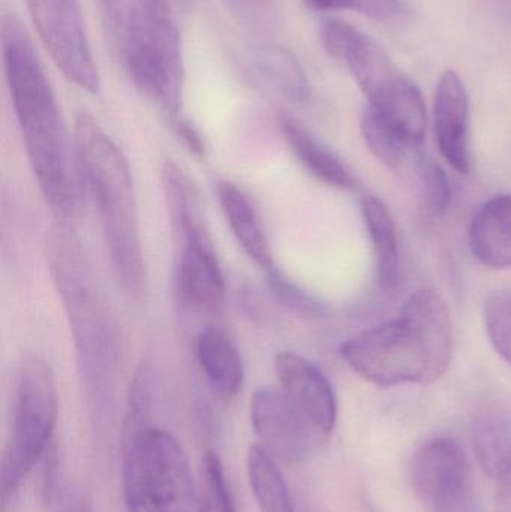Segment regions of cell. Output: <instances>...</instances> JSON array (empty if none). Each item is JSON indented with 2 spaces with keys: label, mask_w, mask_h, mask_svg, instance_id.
I'll use <instances>...</instances> for the list:
<instances>
[{
  "label": "cell",
  "mask_w": 511,
  "mask_h": 512,
  "mask_svg": "<svg viewBox=\"0 0 511 512\" xmlns=\"http://www.w3.org/2000/svg\"><path fill=\"white\" fill-rule=\"evenodd\" d=\"M2 56L30 167L48 206L65 221L80 207L86 191L83 174L53 87L32 39L15 15L3 18Z\"/></svg>",
  "instance_id": "6da1fadb"
},
{
  "label": "cell",
  "mask_w": 511,
  "mask_h": 512,
  "mask_svg": "<svg viewBox=\"0 0 511 512\" xmlns=\"http://www.w3.org/2000/svg\"><path fill=\"white\" fill-rule=\"evenodd\" d=\"M452 351L449 307L431 289L413 292L395 318L339 346L342 360L381 388L438 381L449 369Z\"/></svg>",
  "instance_id": "7a4b0ae2"
},
{
  "label": "cell",
  "mask_w": 511,
  "mask_h": 512,
  "mask_svg": "<svg viewBox=\"0 0 511 512\" xmlns=\"http://www.w3.org/2000/svg\"><path fill=\"white\" fill-rule=\"evenodd\" d=\"M74 143L84 188L101 219L114 277L126 294L141 297L146 289V264L128 159L98 120L87 113L75 119Z\"/></svg>",
  "instance_id": "3957f363"
},
{
  "label": "cell",
  "mask_w": 511,
  "mask_h": 512,
  "mask_svg": "<svg viewBox=\"0 0 511 512\" xmlns=\"http://www.w3.org/2000/svg\"><path fill=\"white\" fill-rule=\"evenodd\" d=\"M321 41L330 56L347 66L384 125L422 152L426 137V107L422 93L374 39L344 21L321 27Z\"/></svg>",
  "instance_id": "277c9868"
},
{
  "label": "cell",
  "mask_w": 511,
  "mask_h": 512,
  "mask_svg": "<svg viewBox=\"0 0 511 512\" xmlns=\"http://www.w3.org/2000/svg\"><path fill=\"white\" fill-rule=\"evenodd\" d=\"M168 0H132L123 21L122 53L132 83L171 120L185 95V62Z\"/></svg>",
  "instance_id": "5b68a950"
},
{
  "label": "cell",
  "mask_w": 511,
  "mask_h": 512,
  "mask_svg": "<svg viewBox=\"0 0 511 512\" xmlns=\"http://www.w3.org/2000/svg\"><path fill=\"white\" fill-rule=\"evenodd\" d=\"M47 261L74 331L75 345L90 381L110 372L113 339L104 301L74 231L62 222L48 231Z\"/></svg>",
  "instance_id": "8992f818"
},
{
  "label": "cell",
  "mask_w": 511,
  "mask_h": 512,
  "mask_svg": "<svg viewBox=\"0 0 511 512\" xmlns=\"http://www.w3.org/2000/svg\"><path fill=\"white\" fill-rule=\"evenodd\" d=\"M164 194L176 236L177 292L195 310L219 312L224 306L225 277L210 236L203 197L185 173L167 177Z\"/></svg>",
  "instance_id": "52a82bcc"
},
{
  "label": "cell",
  "mask_w": 511,
  "mask_h": 512,
  "mask_svg": "<svg viewBox=\"0 0 511 512\" xmlns=\"http://www.w3.org/2000/svg\"><path fill=\"white\" fill-rule=\"evenodd\" d=\"M59 417L56 376L50 364L29 354L18 367L11 432L3 456V493L15 492L50 448Z\"/></svg>",
  "instance_id": "ba28073f"
},
{
  "label": "cell",
  "mask_w": 511,
  "mask_h": 512,
  "mask_svg": "<svg viewBox=\"0 0 511 512\" xmlns=\"http://www.w3.org/2000/svg\"><path fill=\"white\" fill-rule=\"evenodd\" d=\"M125 501H146L164 512H197L188 456L168 430L143 426L128 432L123 465Z\"/></svg>",
  "instance_id": "9c48e42d"
},
{
  "label": "cell",
  "mask_w": 511,
  "mask_h": 512,
  "mask_svg": "<svg viewBox=\"0 0 511 512\" xmlns=\"http://www.w3.org/2000/svg\"><path fill=\"white\" fill-rule=\"evenodd\" d=\"M33 26L51 60L69 83L99 93L101 77L84 29L78 0H26Z\"/></svg>",
  "instance_id": "30bf717a"
},
{
  "label": "cell",
  "mask_w": 511,
  "mask_h": 512,
  "mask_svg": "<svg viewBox=\"0 0 511 512\" xmlns=\"http://www.w3.org/2000/svg\"><path fill=\"white\" fill-rule=\"evenodd\" d=\"M410 480L417 495L434 512H482L470 462L453 439L425 442L411 459Z\"/></svg>",
  "instance_id": "8fae6325"
},
{
  "label": "cell",
  "mask_w": 511,
  "mask_h": 512,
  "mask_svg": "<svg viewBox=\"0 0 511 512\" xmlns=\"http://www.w3.org/2000/svg\"><path fill=\"white\" fill-rule=\"evenodd\" d=\"M249 417L260 445L284 462H302L324 444L281 388L255 391L249 402Z\"/></svg>",
  "instance_id": "7c38bea8"
},
{
  "label": "cell",
  "mask_w": 511,
  "mask_h": 512,
  "mask_svg": "<svg viewBox=\"0 0 511 512\" xmlns=\"http://www.w3.org/2000/svg\"><path fill=\"white\" fill-rule=\"evenodd\" d=\"M275 373L282 393L326 444L338 421V399L326 373L308 358L288 351L276 355Z\"/></svg>",
  "instance_id": "4fadbf2b"
},
{
  "label": "cell",
  "mask_w": 511,
  "mask_h": 512,
  "mask_svg": "<svg viewBox=\"0 0 511 512\" xmlns=\"http://www.w3.org/2000/svg\"><path fill=\"white\" fill-rule=\"evenodd\" d=\"M434 120L441 156L456 173H470V98L464 81L452 69L438 81Z\"/></svg>",
  "instance_id": "5bb4252c"
},
{
  "label": "cell",
  "mask_w": 511,
  "mask_h": 512,
  "mask_svg": "<svg viewBox=\"0 0 511 512\" xmlns=\"http://www.w3.org/2000/svg\"><path fill=\"white\" fill-rule=\"evenodd\" d=\"M471 254L492 270L511 268V195L486 201L471 219Z\"/></svg>",
  "instance_id": "9a60e30c"
},
{
  "label": "cell",
  "mask_w": 511,
  "mask_h": 512,
  "mask_svg": "<svg viewBox=\"0 0 511 512\" xmlns=\"http://www.w3.org/2000/svg\"><path fill=\"white\" fill-rule=\"evenodd\" d=\"M195 357L210 387L222 399H234L245 381V367L236 343L221 328L206 327L195 339Z\"/></svg>",
  "instance_id": "2e32d148"
},
{
  "label": "cell",
  "mask_w": 511,
  "mask_h": 512,
  "mask_svg": "<svg viewBox=\"0 0 511 512\" xmlns=\"http://www.w3.org/2000/svg\"><path fill=\"white\" fill-rule=\"evenodd\" d=\"M216 192L237 243L258 267L272 273L276 270L272 248L257 209L248 195L231 182H219Z\"/></svg>",
  "instance_id": "e0dca14e"
},
{
  "label": "cell",
  "mask_w": 511,
  "mask_h": 512,
  "mask_svg": "<svg viewBox=\"0 0 511 512\" xmlns=\"http://www.w3.org/2000/svg\"><path fill=\"white\" fill-rule=\"evenodd\" d=\"M282 138L290 147L294 158L303 165L318 182L335 189H351L354 177L342 164L341 159L312 135L302 123L290 116L279 117Z\"/></svg>",
  "instance_id": "ac0fdd59"
},
{
  "label": "cell",
  "mask_w": 511,
  "mask_h": 512,
  "mask_svg": "<svg viewBox=\"0 0 511 512\" xmlns=\"http://www.w3.org/2000/svg\"><path fill=\"white\" fill-rule=\"evenodd\" d=\"M249 72L267 89L290 101L302 102L309 96L308 78L297 57L276 44L254 45L246 54Z\"/></svg>",
  "instance_id": "d6986e66"
},
{
  "label": "cell",
  "mask_w": 511,
  "mask_h": 512,
  "mask_svg": "<svg viewBox=\"0 0 511 512\" xmlns=\"http://www.w3.org/2000/svg\"><path fill=\"white\" fill-rule=\"evenodd\" d=\"M362 213L374 251L378 280L384 289L393 291L401 282V251L392 213L380 198L372 195L363 198Z\"/></svg>",
  "instance_id": "ffe728a7"
},
{
  "label": "cell",
  "mask_w": 511,
  "mask_h": 512,
  "mask_svg": "<svg viewBox=\"0 0 511 512\" xmlns=\"http://www.w3.org/2000/svg\"><path fill=\"white\" fill-rule=\"evenodd\" d=\"M473 450L483 474L497 480L511 463V418L489 409L474 420Z\"/></svg>",
  "instance_id": "44dd1931"
},
{
  "label": "cell",
  "mask_w": 511,
  "mask_h": 512,
  "mask_svg": "<svg viewBox=\"0 0 511 512\" xmlns=\"http://www.w3.org/2000/svg\"><path fill=\"white\" fill-rule=\"evenodd\" d=\"M246 469L261 512H297L275 457L263 445L255 444L249 448Z\"/></svg>",
  "instance_id": "7402d4cb"
},
{
  "label": "cell",
  "mask_w": 511,
  "mask_h": 512,
  "mask_svg": "<svg viewBox=\"0 0 511 512\" xmlns=\"http://www.w3.org/2000/svg\"><path fill=\"white\" fill-rule=\"evenodd\" d=\"M360 126L366 146L381 164L389 168H398L404 165L411 155H417L407 143L387 129L380 120L375 119L368 110L363 111Z\"/></svg>",
  "instance_id": "603a6c76"
},
{
  "label": "cell",
  "mask_w": 511,
  "mask_h": 512,
  "mask_svg": "<svg viewBox=\"0 0 511 512\" xmlns=\"http://www.w3.org/2000/svg\"><path fill=\"white\" fill-rule=\"evenodd\" d=\"M483 322L495 351L511 366V289L494 291L485 298Z\"/></svg>",
  "instance_id": "cb8c5ba5"
},
{
  "label": "cell",
  "mask_w": 511,
  "mask_h": 512,
  "mask_svg": "<svg viewBox=\"0 0 511 512\" xmlns=\"http://www.w3.org/2000/svg\"><path fill=\"white\" fill-rule=\"evenodd\" d=\"M203 493L198 499L197 512H236L224 466L218 454L206 451L203 457Z\"/></svg>",
  "instance_id": "d4e9b609"
},
{
  "label": "cell",
  "mask_w": 511,
  "mask_h": 512,
  "mask_svg": "<svg viewBox=\"0 0 511 512\" xmlns=\"http://www.w3.org/2000/svg\"><path fill=\"white\" fill-rule=\"evenodd\" d=\"M419 176L428 212L437 218L446 215L452 201V186L446 170L440 162L422 155L419 158Z\"/></svg>",
  "instance_id": "484cf974"
},
{
  "label": "cell",
  "mask_w": 511,
  "mask_h": 512,
  "mask_svg": "<svg viewBox=\"0 0 511 512\" xmlns=\"http://www.w3.org/2000/svg\"><path fill=\"white\" fill-rule=\"evenodd\" d=\"M270 283H272L273 291L278 295L279 300L284 306L290 307L294 312L303 316H320L324 312V307L315 300L311 295L306 294L299 286L285 279L278 270L269 273Z\"/></svg>",
  "instance_id": "4316f807"
},
{
  "label": "cell",
  "mask_w": 511,
  "mask_h": 512,
  "mask_svg": "<svg viewBox=\"0 0 511 512\" xmlns=\"http://www.w3.org/2000/svg\"><path fill=\"white\" fill-rule=\"evenodd\" d=\"M354 11L375 20H392L404 8V0H353Z\"/></svg>",
  "instance_id": "83f0119b"
},
{
  "label": "cell",
  "mask_w": 511,
  "mask_h": 512,
  "mask_svg": "<svg viewBox=\"0 0 511 512\" xmlns=\"http://www.w3.org/2000/svg\"><path fill=\"white\" fill-rule=\"evenodd\" d=\"M173 126L176 129L177 135L185 141L186 146L192 150V152L197 153V155H203L204 146L203 141H201L200 135L195 131L194 126L191 123L183 120L182 117H176L173 119Z\"/></svg>",
  "instance_id": "f1b7e54d"
},
{
  "label": "cell",
  "mask_w": 511,
  "mask_h": 512,
  "mask_svg": "<svg viewBox=\"0 0 511 512\" xmlns=\"http://www.w3.org/2000/svg\"><path fill=\"white\" fill-rule=\"evenodd\" d=\"M498 512H511V463L497 478Z\"/></svg>",
  "instance_id": "f546056e"
},
{
  "label": "cell",
  "mask_w": 511,
  "mask_h": 512,
  "mask_svg": "<svg viewBox=\"0 0 511 512\" xmlns=\"http://www.w3.org/2000/svg\"><path fill=\"white\" fill-rule=\"evenodd\" d=\"M275 0H234L239 9L254 18L266 17L273 9Z\"/></svg>",
  "instance_id": "4dcf8cb0"
},
{
  "label": "cell",
  "mask_w": 511,
  "mask_h": 512,
  "mask_svg": "<svg viewBox=\"0 0 511 512\" xmlns=\"http://www.w3.org/2000/svg\"><path fill=\"white\" fill-rule=\"evenodd\" d=\"M309 9L315 12L342 11L353 9V0H302Z\"/></svg>",
  "instance_id": "1f68e13d"
},
{
  "label": "cell",
  "mask_w": 511,
  "mask_h": 512,
  "mask_svg": "<svg viewBox=\"0 0 511 512\" xmlns=\"http://www.w3.org/2000/svg\"><path fill=\"white\" fill-rule=\"evenodd\" d=\"M126 507H128V512H164L161 508L146 501L126 502Z\"/></svg>",
  "instance_id": "d6a6232c"
},
{
  "label": "cell",
  "mask_w": 511,
  "mask_h": 512,
  "mask_svg": "<svg viewBox=\"0 0 511 512\" xmlns=\"http://www.w3.org/2000/svg\"><path fill=\"white\" fill-rule=\"evenodd\" d=\"M65 512H93L90 505L80 498H69L66 501Z\"/></svg>",
  "instance_id": "836d02e7"
},
{
  "label": "cell",
  "mask_w": 511,
  "mask_h": 512,
  "mask_svg": "<svg viewBox=\"0 0 511 512\" xmlns=\"http://www.w3.org/2000/svg\"><path fill=\"white\" fill-rule=\"evenodd\" d=\"M168 2H170V5L173 6V8L185 9L188 8L194 0H168Z\"/></svg>",
  "instance_id": "e575fe53"
},
{
  "label": "cell",
  "mask_w": 511,
  "mask_h": 512,
  "mask_svg": "<svg viewBox=\"0 0 511 512\" xmlns=\"http://www.w3.org/2000/svg\"><path fill=\"white\" fill-rule=\"evenodd\" d=\"M99 2L104 5V8L107 9L108 12H110L111 15H114L113 9L116 8L117 3H119V0H99Z\"/></svg>",
  "instance_id": "d590c367"
}]
</instances>
